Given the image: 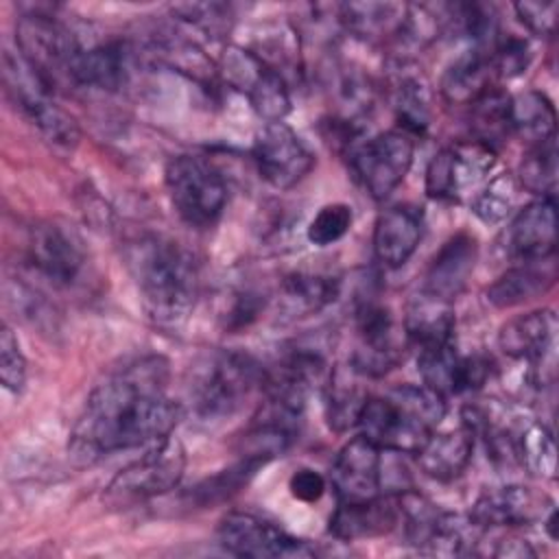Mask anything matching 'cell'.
<instances>
[{
	"instance_id": "1",
	"label": "cell",
	"mask_w": 559,
	"mask_h": 559,
	"mask_svg": "<svg viewBox=\"0 0 559 559\" xmlns=\"http://www.w3.org/2000/svg\"><path fill=\"white\" fill-rule=\"evenodd\" d=\"M168 360L155 354L114 369L94 386L70 432L72 459L92 463L170 437L183 417V406L168 397Z\"/></svg>"
},
{
	"instance_id": "2",
	"label": "cell",
	"mask_w": 559,
	"mask_h": 559,
	"mask_svg": "<svg viewBox=\"0 0 559 559\" xmlns=\"http://www.w3.org/2000/svg\"><path fill=\"white\" fill-rule=\"evenodd\" d=\"M124 262L155 323L173 328L188 319L199 297V264L181 242L142 234L127 245Z\"/></svg>"
},
{
	"instance_id": "3",
	"label": "cell",
	"mask_w": 559,
	"mask_h": 559,
	"mask_svg": "<svg viewBox=\"0 0 559 559\" xmlns=\"http://www.w3.org/2000/svg\"><path fill=\"white\" fill-rule=\"evenodd\" d=\"M445 417V397L426 384H400L367 397L358 417L360 435L380 450L417 454Z\"/></svg>"
},
{
	"instance_id": "4",
	"label": "cell",
	"mask_w": 559,
	"mask_h": 559,
	"mask_svg": "<svg viewBox=\"0 0 559 559\" xmlns=\"http://www.w3.org/2000/svg\"><path fill=\"white\" fill-rule=\"evenodd\" d=\"M264 373L266 369L247 352L210 349L190 365L188 404L201 421L229 419L255 389H262Z\"/></svg>"
},
{
	"instance_id": "5",
	"label": "cell",
	"mask_w": 559,
	"mask_h": 559,
	"mask_svg": "<svg viewBox=\"0 0 559 559\" xmlns=\"http://www.w3.org/2000/svg\"><path fill=\"white\" fill-rule=\"evenodd\" d=\"M2 83L15 107L52 144L74 148L81 138L76 118L52 98V85L17 52H2Z\"/></svg>"
},
{
	"instance_id": "6",
	"label": "cell",
	"mask_w": 559,
	"mask_h": 559,
	"mask_svg": "<svg viewBox=\"0 0 559 559\" xmlns=\"http://www.w3.org/2000/svg\"><path fill=\"white\" fill-rule=\"evenodd\" d=\"M166 190L179 218L192 227L214 225L227 203L223 175L203 157L177 155L166 166Z\"/></svg>"
},
{
	"instance_id": "7",
	"label": "cell",
	"mask_w": 559,
	"mask_h": 559,
	"mask_svg": "<svg viewBox=\"0 0 559 559\" xmlns=\"http://www.w3.org/2000/svg\"><path fill=\"white\" fill-rule=\"evenodd\" d=\"M186 472V450L179 439L155 441L140 459L122 467L105 489V500L114 507H129L162 496L179 485Z\"/></svg>"
},
{
	"instance_id": "8",
	"label": "cell",
	"mask_w": 559,
	"mask_h": 559,
	"mask_svg": "<svg viewBox=\"0 0 559 559\" xmlns=\"http://www.w3.org/2000/svg\"><path fill=\"white\" fill-rule=\"evenodd\" d=\"M415 157V140L402 129L382 131L349 151L352 168L367 194L386 199L408 175Z\"/></svg>"
},
{
	"instance_id": "9",
	"label": "cell",
	"mask_w": 559,
	"mask_h": 559,
	"mask_svg": "<svg viewBox=\"0 0 559 559\" xmlns=\"http://www.w3.org/2000/svg\"><path fill=\"white\" fill-rule=\"evenodd\" d=\"M15 44L20 55L50 85H55V81L61 76L70 79L72 63L83 48L63 22L37 11L17 20Z\"/></svg>"
},
{
	"instance_id": "10",
	"label": "cell",
	"mask_w": 559,
	"mask_h": 559,
	"mask_svg": "<svg viewBox=\"0 0 559 559\" xmlns=\"http://www.w3.org/2000/svg\"><path fill=\"white\" fill-rule=\"evenodd\" d=\"M496 166V151L478 140H463L441 148L426 168V192L432 199H463L472 194Z\"/></svg>"
},
{
	"instance_id": "11",
	"label": "cell",
	"mask_w": 559,
	"mask_h": 559,
	"mask_svg": "<svg viewBox=\"0 0 559 559\" xmlns=\"http://www.w3.org/2000/svg\"><path fill=\"white\" fill-rule=\"evenodd\" d=\"M358 347L352 356V367L360 376H384L404 358V325L395 321L391 310L373 299L362 301L356 308Z\"/></svg>"
},
{
	"instance_id": "12",
	"label": "cell",
	"mask_w": 559,
	"mask_h": 559,
	"mask_svg": "<svg viewBox=\"0 0 559 559\" xmlns=\"http://www.w3.org/2000/svg\"><path fill=\"white\" fill-rule=\"evenodd\" d=\"M218 544L238 557H310L314 548L308 546L306 539L293 537L277 524L247 513V511H231L227 513L216 531Z\"/></svg>"
},
{
	"instance_id": "13",
	"label": "cell",
	"mask_w": 559,
	"mask_h": 559,
	"mask_svg": "<svg viewBox=\"0 0 559 559\" xmlns=\"http://www.w3.org/2000/svg\"><path fill=\"white\" fill-rule=\"evenodd\" d=\"M253 159L260 177L277 190L295 188L314 166L312 153L286 122H266L255 133Z\"/></svg>"
},
{
	"instance_id": "14",
	"label": "cell",
	"mask_w": 559,
	"mask_h": 559,
	"mask_svg": "<svg viewBox=\"0 0 559 559\" xmlns=\"http://www.w3.org/2000/svg\"><path fill=\"white\" fill-rule=\"evenodd\" d=\"M332 487L341 502H358L380 496L382 456L380 448L367 437L349 439L336 454L330 472Z\"/></svg>"
},
{
	"instance_id": "15",
	"label": "cell",
	"mask_w": 559,
	"mask_h": 559,
	"mask_svg": "<svg viewBox=\"0 0 559 559\" xmlns=\"http://www.w3.org/2000/svg\"><path fill=\"white\" fill-rule=\"evenodd\" d=\"M26 249L31 266L55 286H70L85 264L81 242L57 223L35 225Z\"/></svg>"
},
{
	"instance_id": "16",
	"label": "cell",
	"mask_w": 559,
	"mask_h": 559,
	"mask_svg": "<svg viewBox=\"0 0 559 559\" xmlns=\"http://www.w3.org/2000/svg\"><path fill=\"white\" fill-rule=\"evenodd\" d=\"M550 509L552 504L544 493L537 496L522 485H502L485 489L467 515L478 528L487 531L502 526H524L535 520H544Z\"/></svg>"
},
{
	"instance_id": "17",
	"label": "cell",
	"mask_w": 559,
	"mask_h": 559,
	"mask_svg": "<svg viewBox=\"0 0 559 559\" xmlns=\"http://www.w3.org/2000/svg\"><path fill=\"white\" fill-rule=\"evenodd\" d=\"M476 260L478 242L472 234L459 231L450 236L428 262L421 290L437 299L454 304V299L465 290L474 273Z\"/></svg>"
},
{
	"instance_id": "18",
	"label": "cell",
	"mask_w": 559,
	"mask_h": 559,
	"mask_svg": "<svg viewBox=\"0 0 559 559\" xmlns=\"http://www.w3.org/2000/svg\"><path fill=\"white\" fill-rule=\"evenodd\" d=\"M509 251L520 262L552 258L557 245L555 199H535L524 205L509 225Z\"/></svg>"
},
{
	"instance_id": "19",
	"label": "cell",
	"mask_w": 559,
	"mask_h": 559,
	"mask_svg": "<svg viewBox=\"0 0 559 559\" xmlns=\"http://www.w3.org/2000/svg\"><path fill=\"white\" fill-rule=\"evenodd\" d=\"M424 231L421 207L400 203L378 214L373 225L376 260L389 269H400L415 253Z\"/></svg>"
},
{
	"instance_id": "20",
	"label": "cell",
	"mask_w": 559,
	"mask_h": 559,
	"mask_svg": "<svg viewBox=\"0 0 559 559\" xmlns=\"http://www.w3.org/2000/svg\"><path fill=\"white\" fill-rule=\"evenodd\" d=\"M400 526L397 496H376L358 502H341L330 518V533L343 542L373 539Z\"/></svg>"
},
{
	"instance_id": "21",
	"label": "cell",
	"mask_w": 559,
	"mask_h": 559,
	"mask_svg": "<svg viewBox=\"0 0 559 559\" xmlns=\"http://www.w3.org/2000/svg\"><path fill=\"white\" fill-rule=\"evenodd\" d=\"M341 24L367 41L404 39L408 35L411 4L402 2H347L338 7Z\"/></svg>"
},
{
	"instance_id": "22",
	"label": "cell",
	"mask_w": 559,
	"mask_h": 559,
	"mask_svg": "<svg viewBox=\"0 0 559 559\" xmlns=\"http://www.w3.org/2000/svg\"><path fill=\"white\" fill-rule=\"evenodd\" d=\"M552 310H531L509 319L498 332V347L513 360L542 362L555 345Z\"/></svg>"
},
{
	"instance_id": "23",
	"label": "cell",
	"mask_w": 559,
	"mask_h": 559,
	"mask_svg": "<svg viewBox=\"0 0 559 559\" xmlns=\"http://www.w3.org/2000/svg\"><path fill=\"white\" fill-rule=\"evenodd\" d=\"M131 50L124 41H105L92 48H81L76 55L70 81L83 87L116 92L129 79Z\"/></svg>"
},
{
	"instance_id": "24",
	"label": "cell",
	"mask_w": 559,
	"mask_h": 559,
	"mask_svg": "<svg viewBox=\"0 0 559 559\" xmlns=\"http://www.w3.org/2000/svg\"><path fill=\"white\" fill-rule=\"evenodd\" d=\"M474 432L461 421L459 428L445 432H432L430 439L419 448L417 465L419 469L441 483L454 480L469 465L474 452Z\"/></svg>"
},
{
	"instance_id": "25",
	"label": "cell",
	"mask_w": 559,
	"mask_h": 559,
	"mask_svg": "<svg viewBox=\"0 0 559 559\" xmlns=\"http://www.w3.org/2000/svg\"><path fill=\"white\" fill-rule=\"evenodd\" d=\"M557 280L552 258L539 262H522L507 269L489 288L487 301L496 308L522 306L531 299L542 297Z\"/></svg>"
},
{
	"instance_id": "26",
	"label": "cell",
	"mask_w": 559,
	"mask_h": 559,
	"mask_svg": "<svg viewBox=\"0 0 559 559\" xmlns=\"http://www.w3.org/2000/svg\"><path fill=\"white\" fill-rule=\"evenodd\" d=\"M454 310L450 301L437 299L424 290L415 295L406 308L404 332L411 345L424 347L432 343L454 341Z\"/></svg>"
},
{
	"instance_id": "27",
	"label": "cell",
	"mask_w": 559,
	"mask_h": 559,
	"mask_svg": "<svg viewBox=\"0 0 559 559\" xmlns=\"http://www.w3.org/2000/svg\"><path fill=\"white\" fill-rule=\"evenodd\" d=\"M491 52L472 48L454 59L441 79V94L452 105H469L491 87Z\"/></svg>"
},
{
	"instance_id": "28",
	"label": "cell",
	"mask_w": 559,
	"mask_h": 559,
	"mask_svg": "<svg viewBox=\"0 0 559 559\" xmlns=\"http://www.w3.org/2000/svg\"><path fill=\"white\" fill-rule=\"evenodd\" d=\"M341 293V282L321 273H290L280 284V308L290 319L317 314L334 304Z\"/></svg>"
},
{
	"instance_id": "29",
	"label": "cell",
	"mask_w": 559,
	"mask_h": 559,
	"mask_svg": "<svg viewBox=\"0 0 559 559\" xmlns=\"http://www.w3.org/2000/svg\"><path fill=\"white\" fill-rule=\"evenodd\" d=\"M360 373L349 367L332 369L330 380L323 389L325 395V417L332 430L345 432L352 426H358V417L367 402V391L358 384Z\"/></svg>"
},
{
	"instance_id": "30",
	"label": "cell",
	"mask_w": 559,
	"mask_h": 559,
	"mask_svg": "<svg viewBox=\"0 0 559 559\" xmlns=\"http://www.w3.org/2000/svg\"><path fill=\"white\" fill-rule=\"evenodd\" d=\"M393 109L402 131L421 135L430 127V90L421 74L402 66L393 79Z\"/></svg>"
},
{
	"instance_id": "31",
	"label": "cell",
	"mask_w": 559,
	"mask_h": 559,
	"mask_svg": "<svg viewBox=\"0 0 559 559\" xmlns=\"http://www.w3.org/2000/svg\"><path fill=\"white\" fill-rule=\"evenodd\" d=\"M242 92L251 103V109L264 122H282L290 111V92L284 74L269 66L264 59L255 68V72L245 83Z\"/></svg>"
},
{
	"instance_id": "32",
	"label": "cell",
	"mask_w": 559,
	"mask_h": 559,
	"mask_svg": "<svg viewBox=\"0 0 559 559\" xmlns=\"http://www.w3.org/2000/svg\"><path fill=\"white\" fill-rule=\"evenodd\" d=\"M469 127L474 140L496 151V146L511 133V96L491 85L469 103Z\"/></svg>"
},
{
	"instance_id": "33",
	"label": "cell",
	"mask_w": 559,
	"mask_h": 559,
	"mask_svg": "<svg viewBox=\"0 0 559 559\" xmlns=\"http://www.w3.org/2000/svg\"><path fill=\"white\" fill-rule=\"evenodd\" d=\"M555 107L542 92H524L511 96V131L520 133L528 144L555 138Z\"/></svg>"
},
{
	"instance_id": "34",
	"label": "cell",
	"mask_w": 559,
	"mask_h": 559,
	"mask_svg": "<svg viewBox=\"0 0 559 559\" xmlns=\"http://www.w3.org/2000/svg\"><path fill=\"white\" fill-rule=\"evenodd\" d=\"M461 358L463 356H459L454 341L424 345L417 347V371L428 389L448 397L459 393Z\"/></svg>"
},
{
	"instance_id": "35",
	"label": "cell",
	"mask_w": 559,
	"mask_h": 559,
	"mask_svg": "<svg viewBox=\"0 0 559 559\" xmlns=\"http://www.w3.org/2000/svg\"><path fill=\"white\" fill-rule=\"evenodd\" d=\"M269 461L262 459V456H247L242 454V459L238 463H234L231 467L201 480L192 493H190V500L197 504V507H210V504H216V502H225L227 498H231L234 493H238L253 476L255 472L266 465Z\"/></svg>"
},
{
	"instance_id": "36",
	"label": "cell",
	"mask_w": 559,
	"mask_h": 559,
	"mask_svg": "<svg viewBox=\"0 0 559 559\" xmlns=\"http://www.w3.org/2000/svg\"><path fill=\"white\" fill-rule=\"evenodd\" d=\"M520 183L537 199H555L557 190V144L555 138L531 144L520 162Z\"/></svg>"
},
{
	"instance_id": "37",
	"label": "cell",
	"mask_w": 559,
	"mask_h": 559,
	"mask_svg": "<svg viewBox=\"0 0 559 559\" xmlns=\"http://www.w3.org/2000/svg\"><path fill=\"white\" fill-rule=\"evenodd\" d=\"M518 465L539 478H555L557 452L552 432L542 421H528L518 432Z\"/></svg>"
},
{
	"instance_id": "38",
	"label": "cell",
	"mask_w": 559,
	"mask_h": 559,
	"mask_svg": "<svg viewBox=\"0 0 559 559\" xmlns=\"http://www.w3.org/2000/svg\"><path fill=\"white\" fill-rule=\"evenodd\" d=\"M515 201V183L509 173L489 179L472 199V212L487 225L504 221Z\"/></svg>"
},
{
	"instance_id": "39",
	"label": "cell",
	"mask_w": 559,
	"mask_h": 559,
	"mask_svg": "<svg viewBox=\"0 0 559 559\" xmlns=\"http://www.w3.org/2000/svg\"><path fill=\"white\" fill-rule=\"evenodd\" d=\"M352 221L354 214L347 203H328L314 214L306 236L314 247H330L349 231Z\"/></svg>"
},
{
	"instance_id": "40",
	"label": "cell",
	"mask_w": 559,
	"mask_h": 559,
	"mask_svg": "<svg viewBox=\"0 0 559 559\" xmlns=\"http://www.w3.org/2000/svg\"><path fill=\"white\" fill-rule=\"evenodd\" d=\"M0 380L13 393H20L26 382V358L9 325H2L0 332Z\"/></svg>"
},
{
	"instance_id": "41",
	"label": "cell",
	"mask_w": 559,
	"mask_h": 559,
	"mask_svg": "<svg viewBox=\"0 0 559 559\" xmlns=\"http://www.w3.org/2000/svg\"><path fill=\"white\" fill-rule=\"evenodd\" d=\"M489 52H491L493 74H498L502 79H513V76L522 74L531 61L528 41H524L520 37L498 39Z\"/></svg>"
},
{
	"instance_id": "42",
	"label": "cell",
	"mask_w": 559,
	"mask_h": 559,
	"mask_svg": "<svg viewBox=\"0 0 559 559\" xmlns=\"http://www.w3.org/2000/svg\"><path fill=\"white\" fill-rule=\"evenodd\" d=\"M515 13L520 17V22L539 37H548L555 33L557 26V13H559V4L555 0L550 2H537V0H524L518 2Z\"/></svg>"
},
{
	"instance_id": "43",
	"label": "cell",
	"mask_w": 559,
	"mask_h": 559,
	"mask_svg": "<svg viewBox=\"0 0 559 559\" xmlns=\"http://www.w3.org/2000/svg\"><path fill=\"white\" fill-rule=\"evenodd\" d=\"M173 13L179 15V20L194 24L207 33L225 28L229 17V9L223 4H177L173 7Z\"/></svg>"
},
{
	"instance_id": "44",
	"label": "cell",
	"mask_w": 559,
	"mask_h": 559,
	"mask_svg": "<svg viewBox=\"0 0 559 559\" xmlns=\"http://www.w3.org/2000/svg\"><path fill=\"white\" fill-rule=\"evenodd\" d=\"M325 478L310 467H301L297 472H293V476L288 478V489L293 493V498L301 500V502H317L323 493H325Z\"/></svg>"
},
{
	"instance_id": "45",
	"label": "cell",
	"mask_w": 559,
	"mask_h": 559,
	"mask_svg": "<svg viewBox=\"0 0 559 559\" xmlns=\"http://www.w3.org/2000/svg\"><path fill=\"white\" fill-rule=\"evenodd\" d=\"M491 376V360L485 356H467L461 358L459 369V393L480 389Z\"/></svg>"
},
{
	"instance_id": "46",
	"label": "cell",
	"mask_w": 559,
	"mask_h": 559,
	"mask_svg": "<svg viewBox=\"0 0 559 559\" xmlns=\"http://www.w3.org/2000/svg\"><path fill=\"white\" fill-rule=\"evenodd\" d=\"M498 557H535V550L528 546L526 539H500L498 548L493 550Z\"/></svg>"
}]
</instances>
